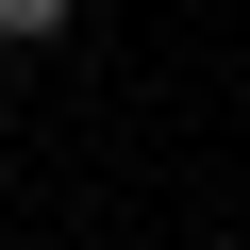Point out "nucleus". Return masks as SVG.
Masks as SVG:
<instances>
[{
	"label": "nucleus",
	"mask_w": 250,
	"mask_h": 250,
	"mask_svg": "<svg viewBox=\"0 0 250 250\" xmlns=\"http://www.w3.org/2000/svg\"><path fill=\"white\" fill-rule=\"evenodd\" d=\"M67 17H83V0H0V50H50Z\"/></svg>",
	"instance_id": "f257e3e1"
}]
</instances>
